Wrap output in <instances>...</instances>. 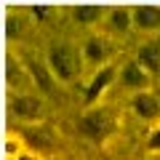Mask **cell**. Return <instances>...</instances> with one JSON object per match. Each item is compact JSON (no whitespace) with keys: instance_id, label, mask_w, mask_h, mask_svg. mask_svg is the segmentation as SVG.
I'll return each mask as SVG.
<instances>
[{"instance_id":"9","label":"cell","mask_w":160,"mask_h":160,"mask_svg":"<svg viewBox=\"0 0 160 160\" xmlns=\"http://www.w3.org/2000/svg\"><path fill=\"white\" fill-rule=\"evenodd\" d=\"M131 16H133V29L139 32H160V6H136L131 8Z\"/></svg>"},{"instance_id":"18","label":"cell","mask_w":160,"mask_h":160,"mask_svg":"<svg viewBox=\"0 0 160 160\" xmlns=\"http://www.w3.org/2000/svg\"><path fill=\"white\" fill-rule=\"evenodd\" d=\"M43 160H62L59 155H48V158H43Z\"/></svg>"},{"instance_id":"1","label":"cell","mask_w":160,"mask_h":160,"mask_svg":"<svg viewBox=\"0 0 160 160\" xmlns=\"http://www.w3.org/2000/svg\"><path fill=\"white\" fill-rule=\"evenodd\" d=\"M16 136L22 139V144L32 152H38L40 158H48V155H56V147L62 144L56 126L48 123V120H32V123H19Z\"/></svg>"},{"instance_id":"2","label":"cell","mask_w":160,"mask_h":160,"mask_svg":"<svg viewBox=\"0 0 160 160\" xmlns=\"http://www.w3.org/2000/svg\"><path fill=\"white\" fill-rule=\"evenodd\" d=\"M46 67L51 69L53 80H62V83H69V80L78 78L80 72V62H78V53L69 43H53L48 48V59H46Z\"/></svg>"},{"instance_id":"14","label":"cell","mask_w":160,"mask_h":160,"mask_svg":"<svg viewBox=\"0 0 160 160\" xmlns=\"http://www.w3.org/2000/svg\"><path fill=\"white\" fill-rule=\"evenodd\" d=\"M29 80H32L29 78V69H24L22 64H16L13 59H8V86H11V91L19 93Z\"/></svg>"},{"instance_id":"16","label":"cell","mask_w":160,"mask_h":160,"mask_svg":"<svg viewBox=\"0 0 160 160\" xmlns=\"http://www.w3.org/2000/svg\"><path fill=\"white\" fill-rule=\"evenodd\" d=\"M11 160H43V158H40L38 152H32V149H27V147H24L22 152H19L16 158H11Z\"/></svg>"},{"instance_id":"5","label":"cell","mask_w":160,"mask_h":160,"mask_svg":"<svg viewBox=\"0 0 160 160\" xmlns=\"http://www.w3.org/2000/svg\"><path fill=\"white\" fill-rule=\"evenodd\" d=\"M131 109H133V115H136L139 120L155 126L160 120V93L152 91V88L131 93Z\"/></svg>"},{"instance_id":"8","label":"cell","mask_w":160,"mask_h":160,"mask_svg":"<svg viewBox=\"0 0 160 160\" xmlns=\"http://www.w3.org/2000/svg\"><path fill=\"white\" fill-rule=\"evenodd\" d=\"M133 59L144 67V72H147L152 80L160 78V38L144 40L142 46L136 48V56H133Z\"/></svg>"},{"instance_id":"12","label":"cell","mask_w":160,"mask_h":160,"mask_svg":"<svg viewBox=\"0 0 160 160\" xmlns=\"http://www.w3.org/2000/svg\"><path fill=\"white\" fill-rule=\"evenodd\" d=\"M102 16H104V8H99V6H78V8H72V19L80 27H93V24L102 22Z\"/></svg>"},{"instance_id":"3","label":"cell","mask_w":160,"mask_h":160,"mask_svg":"<svg viewBox=\"0 0 160 160\" xmlns=\"http://www.w3.org/2000/svg\"><path fill=\"white\" fill-rule=\"evenodd\" d=\"M115 131V115L107 107H96L83 112V118L78 120V133L91 139V142H104L109 133Z\"/></svg>"},{"instance_id":"7","label":"cell","mask_w":160,"mask_h":160,"mask_svg":"<svg viewBox=\"0 0 160 160\" xmlns=\"http://www.w3.org/2000/svg\"><path fill=\"white\" fill-rule=\"evenodd\" d=\"M118 69H120L118 62H107V64H102V69L93 75L91 86L86 88V104H96V102H99V96H102V93L107 91L109 86H112L115 80H118Z\"/></svg>"},{"instance_id":"6","label":"cell","mask_w":160,"mask_h":160,"mask_svg":"<svg viewBox=\"0 0 160 160\" xmlns=\"http://www.w3.org/2000/svg\"><path fill=\"white\" fill-rule=\"evenodd\" d=\"M118 80H120V86L126 88L128 93L147 91V88L152 86V78L144 72V67L136 62V59H128V62L120 64V69H118Z\"/></svg>"},{"instance_id":"11","label":"cell","mask_w":160,"mask_h":160,"mask_svg":"<svg viewBox=\"0 0 160 160\" xmlns=\"http://www.w3.org/2000/svg\"><path fill=\"white\" fill-rule=\"evenodd\" d=\"M107 27L112 35H128L133 29V16H131V8L126 6H115L107 11Z\"/></svg>"},{"instance_id":"17","label":"cell","mask_w":160,"mask_h":160,"mask_svg":"<svg viewBox=\"0 0 160 160\" xmlns=\"http://www.w3.org/2000/svg\"><path fill=\"white\" fill-rule=\"evenodd\" d=\"M147 160H160V152H149V155H147Z\"/></svg>"},{"instance_id":"13","label":"cell","mask_w":160,"mask_h":160,"mask_svg":"<svg viewBox=\"0 0 160 160\" xmlns=\"http://www.w3.org/2000/svg\"><path fill=\"white\" fill-rule=\"evenodd\" d=\"M29 78H32V83H38V88L43 93H53V86H51V69L43 67L40 62H29Z\"/></svg>"},{"instance_id":"15","label":"cell","mask_w":160,"mask_h":160,"mask_svg":"<svg viewBox=\"0 0 160 160\" xmlns=\"http://www.w3.org/2000/svg\"><path fill=\"white\" fill-rule=\"evenodd\" d=\"M147 152H160V120L155 123L152 133L147 136Z\"/></svg>"},{"instance_id":"4","label":"cell","mask_w":160,"mask_h":160,"mask_svg":"<svg viewBox=\"0 0 160 160\" xmlns=\"http://www.w3.org/2000/svg\"><path fill=\"white\" fill-rule=\"evenodd\" d=\"M8 109L11 115L19 120V123H32V120H43V99L32 96V93H13L11 102H8Z\"/></svg>"},{"instance_id":"10","label":"cell","mask_w":160,"mask_h":160,"mask_svg":"<svg viewBox=\"0 0 160 160\" xmlns=\"http://www.w3.org/2000/svg\"><path fill=\"white\" fill-rule=\"evenodd\" d=\"M107 56H109V40L104 38V35H91V38H86V43H83V59H86L88 64L102 67V64L107 62Z\"/></svg>"}]
</instances>
